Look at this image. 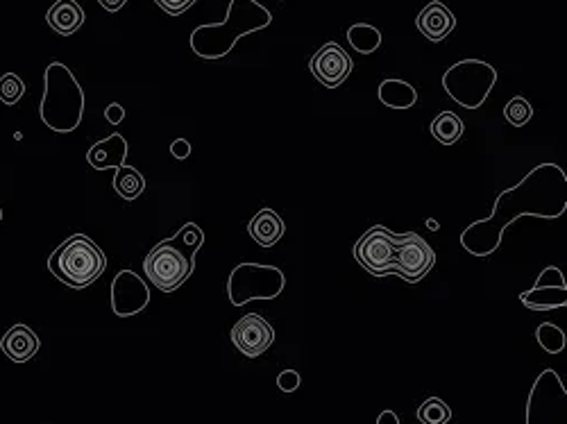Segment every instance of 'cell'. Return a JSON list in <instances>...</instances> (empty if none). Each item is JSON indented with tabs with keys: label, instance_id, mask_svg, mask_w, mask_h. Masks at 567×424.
Wrapping results in <instances>:
<instances>
[{
	"label": "cell",
	"instance_id": "ba28073f",
	"mask_svg": "<svg viewBox=\"0 0 567 424\" xmlns=\"http://www.w3.org/2000/svg\"><path fill=\"white\" fill-rule=\"evenodd\" d=\"M352 69V57L345 53L336 41H329V44L320 46L309 62V71L313 73V78L327 89L341 87V84L350 78Z\"/></svg>",
	"mask_w": 567,
	"mask_h": 424
},
{
	"label": "cell",
	"instance_id": "d6986e66",
	"mask_svg": "<svg viewBox=\"0 0 567 424\" xmlns=\"http://www.w3.org/2000/svg\"><path fill=\"white\" fill-rule=\"evenodd\" d=\"M348 41H350V46L357 50V53L370 55V53H375L379 46H382V32H379L375 25L357 23L348 30Z\"/></svg>",
	"mask_w": 567,
	"mask_h": 424
},
{
	"label": "cell",
	"instance_id": "7402d4cb",
	"mask_svg": "<svg viewBox=\"0 0 567 424\" xmlns=\"http://www.w3.org/2000/svg\"><path fill=\"white\" fill-rule=\"evenodd\" d=\"M504 116L513 127H524L533 118V107L527 98L515 96L513 100H509V105L504 107Z\"/></svg>",
	"mask_w": 567,
	"mask_h": 424
},
{
	"label": "cell",
	"instance_id": "ffe728a7",
	"mask_svg": "<svg viewBox=\"0 0 567 424\" xmlns=\"http://www.w3.org/2000/svg\"><path fill=\"white\" fill-rule=\"evenodd\" d=\"M418 420L422 424H447L452 420V409L440 397H429L418 406Z\"/></svg>",
	"mask_w": 567,
	"mask_h": 424
},
{
	"label": "cell",
	"instance_id": "52a82bcc",
	"mask_svg": "<svg viewBox=\"0 0 567 424\" xmlns=\"http://www.w3.org/2000/svg\"><path fill=\"white\" fill-rule=\"evenodd\" d=\"M434 264L436 252L422 236L416 232L397 234L393 275H400L404 282L416 284L422 277H427V273H431Z\"/></svg>",
	"mask_w": 567,
	"mask_h": 424
},
{
	"label": "cell",
	"instance_id": "f1b7e54d",
	"mask_svg": "<svg viewBox=\"0 0 567 424\" xmlns=\"http://www.w3.org/2000/svg\"><path fill=\"white\" fill-rule=\"evenodd\" d=\"M0 218H3V211H0Z\"/></svg>",
	"mask_w": 567,
	"mask_h": 424
},
{
	"label": "cell",
	"instance_id": "277c9868",
	"mask_svg": "<svg viewBox=\"0 0 567 424\" xmlns=\"http://www.w3.org/2000/svg\"><path fill=\"white\" fill-rule=\"evenodd\" d=\"M495 82L497 71L493 66L479 62V59H463V62L454 64L452 69L445 73L443 87L459 105L468 109H479L484 105V100Z\"/></svg>",
	"mask_w": 567,
	"mask_h": 424
},
{
	"label": "cell",
	"instance_id": "484cf974",
	"mask_svg": "<svg viewBox=\"0 0 567 424\" xmlns=\"http://www.w3.org/2000/svg\"><path fill=\"white\" fill-rule=\"evenodd\" d=\"M105 118L109 123L112 125H121L123 123V118H125V109L118 105V103H114V105H109L107 109H105Z\"/></svg>",
	"mask_w": 567,
	"mask_h": 424
},
{
	"label": "cell",
	"instance_id": "ac0fdd59",
	"mask_svg": "<svg viewBox=\"0 0 567 424\" xmlns=\"http://www.w3.org/2000/svg\"><path fill=\"white\" fill-rule=\"evenodd\" d=\"M463 130V121L454 112H440L431 121V137L443 143V146H454L463 137Z\"/></svg>",
	"mask_w": 567,
	"mask_h": 424
},
{
	"label": "cell",
	"instance_id": "30bf717a",
	"mask_svg": "<svg viewBox=\"0 0 567 424\" xmlns=\"http://www.w3.org/2000/svg\"><path fill=\"white\" fill-rule=\"evenodd\" d=\"M565 291H567V284H565L563 273L556 266H549L543 270V273H540L538 282L533 284L531 291L520 295V300L533 311H552L558 307H565L567 304Z\"/></svg>",
	"mask_w": 567,
	"mask_h": 424
},
{
	"label": "cell",
	"instance_id": "d4e9b609",
	"mask_svg": "<svg viewBox=\"0 0 567 424\" xmlns=\"http://www.w3.org/2000/svg\"><path fill=\"white\" fill-rule=\"evenodd\" d=\"M277 386L279 390H284V393H293V390L300 388V375L295 370H284L282 375L277 377Z\"/></svg>",
	"mask_w": 567,
	"mask_h": 424
},
{
	"label": "cell",
	"instance_id": "603a6c76",
	"mask_svg": "<svg viewBox=\"0 0 567 424\" xmlns=\"http://www.w3.org/2000/svg\"><path fill=\"white\" fill-rule=\"evenodd\" d=\"M25 96V82L16 73H5L0 78V100L5 105H16Z\"/></svg>",
	"mask_w": 567,
	"mask_h": 424
},
{
	"label": "cell",
	"instance_id": "7a4b0ae2",
	"mask_svg": "<svg viewBox=\"0 0 567 424\" xmlns=\"http://www.w3.org/2000/svg\"><path fill=\"white\" fill-rule=\"evenodd\" d=\"M48 268L59 282L73 291H82L105 273L107 257L89 236L73 234L50 254Z\"/></svg>",
	"mask_w": 567,
	"mask_h": 424
},
{
	"label": "cell",
	"instance_id": "8fae6325",
	"mask_svg": "<svg viewBox=\"0 0 567 424\" xmlns=\"http://www.w3.org/2000/svg\"><path fill=\"white\" fill-rule=\"evenodd\" d=\"M416 25L429 41H443L445 37H450L454 32L456 16L445 3H440V0H431L429 5L422 7V12L416 19Z\"/></svg>",
	"mask_w": 567,
	"mask_h": 424
},
{
	"label": "cell",
	"instance_id": "5bb4252c",
	"mask_svg": "<svg viewBox=\"0 0 567 424\" xmlns=\"http://www.w3.org/2000/svg\"><path fill=\"white\" fill-rule=\"evenodd\" d=\"M125 159H128V141H125L121 134H112V137L98 141L96 146L87 152V161L96 171L123 166Z\"/></svg>",
	"mask_w": 567,
	"mask_h": 424
},
{
	"label": "cell",
	"instance_id": "3957f363",
	"mask_svg": "<svg viewBox=\"0 0 567 424\" xmlns=\"http://www.w3.org/2000/svg\"><path fill=\"white\" fill-rule=\"evenodd\" d=\"M84 96L78 80L64 64H50L46 71V96L41 118L55 132H71L82 121Z\"/></svg>",
	"mask_w": 567,
	"mask_h": 424
},
{
	"label": "cell",
	"instance_id": "2e32d148",
	"mask_svg": "<svg viewBox=\"0 0 567 424\" xmlns=\"http://www.w3.org/2000/svg\"><path fill=\"white\" fill-rule=\"evenodd\" d=\"M379 100H382V103L388 107L409 109L418 103V93L409 82L386 80L382 82V87H379Z\"/></svg>",
	"mask_w": 567,
	"mask_h": 424
},
{
	"label": "cell",
	"instance_id": "8992f818",
	"mask_svg": "<svg viewBox=\"0 0 567 424\" xmlns=\"http://www.w3.org/2000/svg\"><path fill=\"white\" fill-rule=\"evenodd\" d=\"M234 16H236V7H234V0L230 5V12H227V19L220 23V25H205V28H200L202 32H214L218 37V46L211 50L209 59H216V57H225L230 53L234 41L241 39L243 35H248V32H257V30H264L266 25L270 23V12L266 7H261L259 3H250L248 10L243 12V16L234 25Z\"/></svg>",
	"mask_w": 567,
	"mask_h": 424
},
{
	"label": "cell",
	"instance_id": "e0dca14e",
	"mask_svg": "<svg viewBox=\"0 0 567 424\" xmlns=\"http://www.w3.org/2000/svg\"><path fill=\"white\" fill-rule=\"evenodd\" d=\"M114 191L121 195L123 200H137L139 195L146 191V177H143L134 166H118L114 175Z\"/></svg>",
	"mask_w": 567,
	"mask_h": 424
},
{
	"label": "cell",
	"instance_id": "9c48e42d",
	"mask_svg": "<svg viewBox=\"0 0 567 424\" xmlns=\"http://www.w3.org/2000/svg\"><path fill=\"white\" fill-rule=\"evenodd\" d=\"M232 343L241 354L255 359V356H261L275 343V329L266 318L257 316V313H245L232 327Z\"/></svg>",
	"mask_w": 567,
	"mask_h": 424
},
{
	"label": "cell",
	"instance_id": "6da1fadb",
	"mask_svg": "<svg viewBox=\"0 0 567 424\" xmlns=\"http://www.w3.org/2000/svg\"><path fill=\"white\" fill-rule=\"evenodd\" d=\"M205 234L196 223L184 225L171 239L157 243L143 261V270L152 286L162 293H173L191 277L196 266V252L200 250Z\"/></svg>",
	"mask_w": 567,
	"mask_h": 424
},
{
	"label": "cell",
	"instance_id": "4316f807",
	"mask_svg": "<svg viewBox=\"0 0 567 424\" xmlns=\"http://www.w3.org/2000/svg\"><path fill=\"white\" fill-rule=\"evenodd\" d=\"M173 157H177V159H184V157H189V152H191V148H189V141H184V139H177L175 143H173Z\"/></svg>",
	"mask_w": 567,
	"mask_h": 424
},
{
	"label": "cell",
	"instance_id": "5b68a950",
	"mask_svg": "<svg viewBox=\"0 0 567 424\" xmlns=\"http://www.w3.org/2000/svg\"><path fill=\"white\" fill-rule=\"evenodd\" d=\"M397 250V234L388 232L384 225H375L354 243V259L368 270L370 275H393Z\"/></svg>",
	"mask_w": 567,
	"mask_h": 424
},
{
	"label": "cell",
	"instance_id": "4fadbf2b",
	"mask_svg": "<svg viewBox=\"0 0 567 424\" xmlns=\"http://www.w3.org/2000/svg\"><path fill=\"white\" fill-rule=\"evenodd\" d=\"M50 30L59 37H73L82 28L84 10L78 0H57L46 14Z\"/></svg>",
	"mask_w": 567,
	"mask_h": 424
},
{
	"label": "cell",
	"instance_id": "9a60e30c",
	"mask_svg": "<svg viewBox=\"0 0 567 424\" xmlns=\"http://www.w3.org/2000/svg\"><path fill=\"white\" fill-rule=\"evenodd\" d=\"M284 232H286L284 220L279 218V214L273 209H261L248 225V234L257 241V245H261V248H273V245H277L279 239H282Z\"/></svg>",
	"mask_w": 567,
	"mask_h": 424
},
{
	"label": "cell",
	"instance_id": "cb8c5ba5",
	"mask_svg": "<svg viewBox=\"0 0 567 424\" xmlns=\"http://www.w3.org/2000/svg\"><path fill=\"white\" fill-rule=\"evenodd\" d=\"M155 3L162 7V10L166 14H171V16H182L189 7L196 3V0H155Z\"/></svg>",
	"mask_w": 567,
	"mask_h": 424
},
{
	"label": "cell",
	"instance_id": "7c38bea8",
	"mask_svg": "<svg viewBox=\"0 0 567 424\" xmlns=\"http://www.w3.org/2000/svg\"><path fill=\"white\" fill-rule=\"evenodd\" d=\"M0 350L14 363H25L39 352V336L25 325H14L0 338Z\"/></svg>",
	"mask_w": 567,
	"mask_h": 424
},
{
	"label": "cell",
	"instance_id": "44dd1931",
	"mask_svg": "<svg viewBox=\"0 0 567 424\" xmlns=\"http://www.w3.org/2000/svg\"><path fill=\"white\" fill-rule=\"evenodd\" d=\"M536 338L540 347L549 354H561L565 350V334L554 325V322H543V325H538Z\"/></svg>",
	"mask_w": 567,
	"mask_h": 424
},
{
	"label": "cell",
	"instance_id": "83f0119b",
	"mask_svg": "<svg viewBox=\"0 0 567 424\" xmlns=\"http://www.w3.org/2000/svg\"><path fill=\"white\" fill-rule=\"evenodd\" d=\"M98 3H100V7H103V10L114 14V12H118V10H123L128 0H98Z\"/></svg>",
	"mask_w": 567,
	"mask_h": 424
}]
</instances>
